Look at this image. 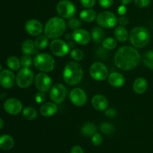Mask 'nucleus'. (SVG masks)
Instances as JSON below:
<instances>
[{"label":"nucleus","mask_w":153,"mask_h":153,"mask_svg":"<svg viewBox=\"0 0 153 153\" xmlns=\"http://www.w3.org/2000/svg\"><path fill=\"white\" fill-rule=\"evenodd\" d=\"M140 60L138 51L131 46H125L120 48L114 55V64L122 70H130L137 67Z\"/></svg>","instance_id":"f257e3e1"},{"label":"nucleus","mask_w":153,"mask_h":153,"mask_svg":"<svg viewBox=\"0 0 153 153\" xmlns=\"http://www.w3.org/2000/svg\"><path fill=\"white\" fill-rule=\"evenodd\" d=\"M83 70L79 63L70 61L64 67L63 71V79L69 85H76L82 81Z\"/></svg>","instance_id":"f03ea898"},{"label":"nucleus","mask_w":153,"mask_h":153,"mask_svg":"<svg viewBox=\"0 0 153 153\" xmlns=\"http://www.w3.org/2000/svg\"><path fill=\"white\" fill-rule=\"evenodd\" d=\"M66 30V22L61 17H52L46 23L44 34L50 39H56L61 37Z\"/></svg>","instance_id":"7ed1b4c3"},{"label":"nucleus","mask_w":153,"mask_h":153,"mask_svg":"<svg viewBox=\"0 0 153 153\" xmlns=\"http://www.w3.org/2000/svg\"><path fill=\"white\" fill-rule=\"evenodd\" d=\"M130 43L136 48H143L149 43L150 34L145 27H135L129 34Z\"/></svg>","instance_id":"20e7f679"},{"label":"nucleus","mask_w":153,"mask_h":153,"mask_svg":"<svg viewBox=\"0 0 153 153\" xmlns=\"http://www.w3.org/2000/svg\"><path fill=\"white\" fill-rule=\"evenodd\" d=\"M34 67L43 73L52 71L55 67V59L52 55L47 53L38 54L34 59Z\"/></svg>","instance_id":"39448f33"},{"label":"nucleus","mask_w":153,"mask_h":153,"mask_svg":"<svg viewBox=\"0 0 153 153\" xmlns=\"http://www.w3.org/2000/svg\"><path fill=\"white\" fill-rule=\"evenodd\" d=\"M58 13L61 17L64 19H70L76 14V6L69 0H61L58 3L56 7Z\"/></svg>","instance_id":"423d86ee"},{"label":"nucleus","mask_w":153,"mask_h":153,"mask_svg":"<svg viewBox=\"0 0 153 153\" xmlns=\"http://www.w3.org/2000/svg\"><path fill=\"white\" fill-rule=\"evenodd\" d=\"M34 81V73L29 68L22 67L19 70L16 76V83L21 88H26L32 84Z\"/></svg>","instance_id":"0eeeda50"},{"label":"nucleus","mask_w":153,"mask_h":153,"mask_svg":"<svg viewBox=\"0 0 153 153\" xmlns=\"http://www.w3.org/2000/svg\"><path fill=\"white\" fill-rule=\"evenodd\" d=\"M118 19L116 15L110 11H103L97 16V21L99 25L102 28H111L117 23Z\"/></svg>","instance_id":"6e6552de"},{"label":"nucleus","mask_w":153,"mask_h":153,"mask_svg":"<svg viewBox=\"0 0 153 153\" xmlns=\"http://www.w3.org/2000/svg\"><path fill=\"white\" fill-rule=\"evenodd\" d=\"M91 76L97 81H103L108 77V71L105 64L101 62H95L90 68Z\"/></svg>","instance_id":"1a4fd4ad"},{"label":"nucleus","mask_w":153,"mask_h":153,"mask_svg":"<svg viewBox=\"0 0 153 153\" xmlns=\"http://www.w3.org/2000/svg\"><path fill=\"white\" fill-rule=\"evenodd\" d=\"M50 50L52 53L58 57H64L70 51L68 44L65 41L59 39H55L50 43Z\"/></svg>","instance_id":"9d476101"},{"label":"nucleus","mask_w":153,"mask_h":153,"mask_svg":"<svg viewBox=\"0 0 153 153\" xmlns=\"http://www.w3.org/2000/svg\"><path fill=\"white\" fill-rule=\"evenodd\" d=\"M34 84L39 91L47 92L52 86V79L46 73H40L35 76Z\"/></svg>","instance_id":"9b49d317"},{"label":"nucleus","mask_w":153,"mask_h":153,"mask_svg":"<svg viewBox=\"0 0 153 153\" xmlns=\"http://www.w3.org/2000/svg\"><path fill=\"white\" fill-rule=\"evenodd\" d=\"M67 90L62 84H55L50 90V99L55 103H61L65 100Z\"/></svg>","instance_id":"f8f14e48"},{"label":"nucleus","mask_w":153,"mask_h":153,"mask_svg":"<svg viewBox=\"0 0 153 153\" xmlns=\"http://www.w3.org/2000/svg\"><path fill=\"white\" fill-rule=\"evenodd\" d=\"M4 109L10 115H17L22 111V104L18 99L10 98L4 103Z\"/></svg>","instance_id":"ddd939ff"},{"label":"nucleus","mask_w":153,"mask_h":153,"mask_svg":"<svg viewBox=\"0 0 153 153\" xmlns=\"http://www.w3.org/2000/svg\"><path fill=\"white\" fill-rule=\"evenodd\" d=\"M70 99L73 105L78 107L83 106L88 100L86 93L81 88H74L70 94Z\"/></svg>","instance_id":"4468645a"},{"label":"nucleus","mask_w":153,"mask_h":153,"mask_svg":"<svg viewBox=\"0 0 153 153\" xmlns=\"http://www.w3.org/2000/svg\"><path fill=\"white\" fill-rule=\"evenodd\" d=\"M16 82V77L10 70H3L0 72V85L5 89L11 88Z\"/></svg>","instance_id":"2eb2a0df"},{"label":"nucleus","mask_w":153,"mask_h":153,"mask_svg":"<svg viewBox=\"0 0 153 153\" xmlns=\"http://www.w3.org/2000/svg\"><path fill=\"white\" fill-rule=\"evenodd\" d=\"M91 35L88 31L82 28L74 30L72 34V38L76 43L80 45H86L91 40Z\"/></svg>","instance_id":"dca6fc26"},{"label":"nucleus","mask_w":153,"mask_h":153,"mask_svg":"<svg viewBox=\"0 0 153 153\" xmlns=\"http://www.w3.org/2000/svg\"><path fill=\"white\" fill-rule=\"evenodd\" d=\"M25 31L31 36H38L43 31V25L37 19H30L25 23Z\"/></svg>","instance_id":"f3484780"},{"label":"nucleus","mask_w":153,"mask_h":153,"mask_svg":"<svg viewBox=\"0 0 153 153\" xmlns=\"http://www.w3.org/2000/svg\"><path fill=\"white\" fill-rule=\"evenodd\" d=\"M91 102H92L93 107L97 111H105L108 105L107 98L101 94H97L94 96Z\"/></svg>","instance_id":"a211bd4d"},{"label":"nucleus","mask_w":153,"mask_h":153,"mask_svg":"<svg viewBox=\"0 0 153 153\" xmlns=\"http://www.w3.org/2000/svg\"><path fill=\"white\" fill-rule=\"evenodd\" d=\"M108 80L109 84L114 88H120L124 85V82H125L123 76L121 73H117V72L111 73L108 77Z\"/></svg>","instance_id":"6ab92c4d"},{"label":"nucleus","mask_w":153,"mask_h":153,"mask_svg":"<svg viewBox=\"0 0 153 153\" xmlns=\"http://www.w3.org/2000/svg\"><path fill=\"white\" fill-rule=\"evenodd\" d=\"M58 111V106L53 102H48L40 107V112L43 116L51 117L55 114Z\"/></svg>","instance_id":"aec40b11"},{"label":"nucleus","mask_w":153,"mask_h":153,"mask_svg":"<svg viewBox=\"0 0 153 153\" xmlns=\"http://www.w3.org/2000/svg\"><path fill=\"white\" fill-rule=\"evenodd\" d=\"M148 84L144 78L139 77L134 80L133 83V90L137 94H142L147 89Z\"/></svg>","instance_id":"412c9836"},{"label":"nucleus","mask_w":153,"mask_h":153,"mask_svg":"<svg viewBox=\"0 0 153 153\" xmlns=\"http://www.w3.org/2000/svg\"><path fill=\"white\" fill-rule=\"evenodd\" d=\"M14 146V140L8 134L0 136V149L3 150H10Z\"/></svg>","instance_id":"4be33fe9"},{"label":"nucleus","mask_w":153,"mask_h":153,"mask_svg":"<svg viewBox=\"0 0 153 153\" xmlns=\"http://www.w3.org/2000/svg\"><path fill=\"white\" fill-rule=\"evenodd\" d=\"M22 52L25 55H32V54L37 53V50L36 49L34 42L31 40H26L22 43Z\"/></svg>","instance_id":"5701e85b"},{"label":"nucleus","mask_w":153,"mask_h":153,"mask_svg":"<svg viewBox=\"0 0 153 153\" xmlns=\"http://www.w3.org/2000/svg\"><path fill=\"white\" fill-rule=\"evenodd\" d=\"M80 18L86 22H94L97 18V13L92 9H85L80 13Z\"/></svg>","instance_id":"b1692460"},{"label":"nucleus","mask_w":153,"mask_h":153,"mask_svg":"<svg viewBox=\"0 0 153 153\" xmlns=\"http://www.w3.org/2000/svg\"><path fill=\"white\" fill-rule=\"evenodd\" d=\"M114 36L120 42H126L129 37V34L123 26H118L114 30Z\"/></svg>","instance_id":"393cba45"},{"label":"nucleus","mask_w":153,"mask_h":153,"mask_svg":"<svg viewBox=\"0 0 153 153\" xmlns=\"http://www.w3.org/2000/svg\"><path fill=\"white\" fill-rule=\"evenodd\" d=\"M91 38L95 43H101L103 41L105 37V32L102 28L100 27H95L91 31Z\"/></svg>","instance_id":"a878e982"},{"label":"nucleus","mask_w":153,"mask_h":153,"mask_svg":"<svg viewBox=\"0 0 153 153\" xmlns=\"http://www.w3.org/2000/svg\"><path fill=\"white\" fill-rule=\"evenodd\" d=\"M97 126L94 124L93 123H87L84 124L83 126L82 127V134L85 137H91L93 136L97 131Z\"/></svg>","instance_id":"bb28decb"},{"label":"nucleus","mask_w":153,"mask_h":153,"mask_svg":"<svg viewBox=\"0 0 153 153\" xmlns=\"http://www.w3.org/2000/svg\"><path fill=\"white\" fill-rule=\"evenodd\" d=\"M22 116L28 120H33L36 119L37 116V110L33 107L25 108L22 111Z\"/></svg>","instance_id":"cd10ccee"},{"label":"nucleus","mask_w":153,"mask_h":153,"mask_svg":"<svg viewBox=\"0 0 153 153\" xmlns=\"http://www.w3.org/2000/svg\"><path fill=\"white\" fill-rule=\"evenodd\" d=\"M7 65L11 70H18L21 67V63L19 58L15 56L9 57L7 60Z\"/></svg>","instance_id":"c85d7f7f"},{"label":"nucleus","mask_w":153,"mask_h":153,"mask_svg":"<svg viewBox=\"0 0 153 153\" xmlns=\"http://www.w3.org/2000/svg\"><path fill=\"white\" fill-rule=\"evenodd\" d=\"M49 41H48V37L46 35H38V37L35 39L34 44L36 48L40 49H43L47 46Z\"/></svg>","instance_id":"c756f323"},{"label":"nucleus","mask_w":153,"mask_h":153,"mask_svg":"<svg viewBox=\"0 0 153 153\" xmlns=\"http://www.w3.org/2000/svg\"><path fill=\"white\" fill-rule=\"evenodd\" d=\"M117 45V40L113 37H107L104 39L102 41V46L104 49H108V50H111L114 49Z\"/></svg>","instance_id":"7c9ffc66"},{"label":"nucleus","mask_w":153,"mask_h":153,"mask_svg":"<svg viewBox=\"0 0 153 153\" xmlns=\"http://www.w3.org/2000/svg\"><path fill=\"white\" fill-rule=\"evenodd\" d=\"M143 64L149 69L153 70V50H150L145 54L143 57Z\"/></svg>","instance_id":"2f4dec72"},{"label":"nucleus","mask_w":153,"mask_h":153,"mask_svg":"<svg viewBox=\"0 0 153 153\" xmlns=\"http://www.w3.org/2000/svg\"><path fill=\"white\" fill-rule=\"evenodd\" d=\"M100 130H101V131L103 134L110 135V134H111L114 131V126L111 123L105 122L102 123V125L100 126Z\"/></svg>","instance_id":"473e14b6"},{"label":"nucleus","mask_w":153,"mask_h":153,"mask_svg":"<svg viewBox=\"0 0 153 153\" xmlns=\"http://www.w3.org/2000/svg\"><path fill=\"white\" fill-rule=\"evenodd\" d=\"M70 56L76 61H82L84 58V52L79 49H74L70 52Z\"/></svg>","instance_id":"72a5a7b5"},{"label":"nucleus","mask_w":153,"mask_h":153,"mask_svg":"<svg viewBox=\"0 0 153 153\" xmlns=\"http://www.w3.org/2000/svg\"><path fill=\"white\" fill-rule=\"evenodd\" d=\"M81 25H82V22L77 18H70V20L68 21V26L70 29L76 30L80 28Z\"/></svg>","instance_id":"f704fd0d"},{"label":"nucleus","mask_w":153,"mask_h":153,"mask_svg":"<svg viewBox=\"0 0 153 153\" xmlns=\"http://www.w3.org/2000/svg\"><path fill=\"white\" fill-rule=\"evenodd\" d=\"M21 66L23 68H29L30 66L32 64V58L29 55H25L20 59Z\"/></svg>","instance_id":"c9c22d12"},{"label":"nucleus","mask_w":153,"mask_h":153,"mask_svg":"<svg viewBox=\"0 0 153 153\" xmlns=\"http://www.w3.org/2000/svg\"><path fill=\"white\" fill-rule=\"evenodd\" d=\"M91 140H92V143L94 146H100L102 143V137L100 135V134H99V133H95V134L92 136Z\"/></svg>","instance_id":"e433bc0d"},{"label":"nucleus","mask_w":153,"mask_h":153,"mask_svg":"<svg viewBox=\"0 0 153 153\" xmlns=\"http://www.w3.org/2000/svg\"><path fill=\"white\" fill-rule=\"evenodd\" d=\"M46 94H44V92H42V91H39V92H37L34 95V100H35V101L37 103L44 102L45 100H46Z\"/></svg>","instance_id":"4c0bfd02"},{"label":"nucleus","mask_w":153,"mask_h":153,"mask_svg":"<svg viewBox=\"0 0 153 153\" xmlns=\"http://www.w3.org/2000/svg\"><path fill=\"white\" fill-rule=\"evenodd\" d=\"M81 4L86 8H91L94 7L96 3V0H80Z\"/></svg>","instance_id":"58836bf2"},{"label":"nucleus","mask_w":153,"mask_h":153,"mask_svg":"<svg viewBox=\"0 0 153 153\" xmlns=\"http://www.w3.org/2000/svg\"><path fill=\"white\" fill-rule=\"evenodd\" d=\"M151 0H134V4L138 7H146L150 3Z\"/></svg>","instance_id":"ea45409f"},{"label":"nucleus","mask_w":153,"mask_h":153,"mask_svg":"<svg viewBox=\"0 0 153 153\" xmlns=\"http://www.w3.org/2000/svg\"><path fill=\"white\" fill-rule=\"evenodd\" d=\"M114 0H99L100 6L103 8H108L113 4Z\"/></svg>","instance_id":"a19ab883"},{"label":"nucleus","mask_w":153,"mask_h":153,"mask_svg":"<svg viewBox=\"0 0 153 153\" xmlns=\"http://www.w3.org/2000/svg\"><path fill=\"white\" fill-rule=\"evenodd\" d=\"M105 114L106 116L108 117H115V115H116L117 111L114 108H108L105 111Z\"/></svg>","instance_id":"79ce46f5"},{"label":"nucleus","mask_w":153,"mask_h":153,"mask_svg":"<svg viewBox=\"0 0 153 153\" xmlns=\"http://www.w3.org/2000/svg\"><path fill=\"white\" fill-rule=\"evenodd\" d=\"M70 153H84V150L81 146H74L70 150Z\"/></svg>","instance_id":"37998d69"},{"label":"nucleus","mask_w":153,"mask_h":153,"mask_svg":"<svg viewBox=\"0 0 153 153\" xmlns=\"http://www.w3.org/2000/svg\"><path fill=\"white\" fill-rule=\"evenodd\" d=\"M117 22H119L120 25H121L123 26V25H126L128 24V19H127L126 16H120V17L118 19Z\"/></svg>","instance_id":"c03bdc74"},{"label":"nucleus","mask_w":153,"mask_h":153,"mask_svg":"<svg viewBox=\"0 0 153 153\" xmlns=\"http://www.w3.org/2000/svg\"><path fill=\"white\" fill-rule=\"evenodd\" d=\"M126 12V5H123L122 4L121 6H120L119 8H118V13L120 15H124Z\"/></svg>","instance_id":"a18cd8bd"},{"label":"nucleus","mask_w":153,"mask_h":153,"mask_svg":"<svg viewBox=\"0 0 153 153\" xmlns=\"http://www.w3.org/2000/svg\"><path fill=\"white\" fill-rule=\"evenodd\" d=\"M131 1H132V0H121V3H122V4H123V5H127V4H129Z\"/></svg>","instance_id":"49530a36"},{"label":"nucleus","mask_w":153,"mask_h":153,"mask_svg":"<svg viewBox=\"0 0 153 153\" xmlns=\"http://www.w3.org/2000/svg\"><path fill=\"white\" fill-rule=\"evenodd\" d=\"M67 44H68V46H69V48H73L74 47V46H75V44H74V43H73V41H70L69 42V43H67Z\"/></svg>","instance_id":"de8ad7c7"},{"label":"nucleus","mask_w":153,"mask_h":153,"mask_svg":"<svg viewBox=\"0 0 153 153\" xmlns=\"http://www.w3.org/2000/svg\"><path fill=\"white\" fill-rule=\"evenodd\" d=\"M3 126H4V121L1 119V117H0V129L3 128Z\"/></svg>","instance_id":"09e8293b"},{"label":"nucleus","mask_w":153,"mask_h":153,"mask_svg":"<svg viewBox=\"0 0 153 153\" xmlns=\"http://www.w3.org/2000/svg\"><path fill=\"white\" fill-rule=\"evenodd\" d=\"M65 37H66V39H67V40H70V39L72 38V34H67V35L65 36Z\"/></svg>","instance_id":"8fccbe9b"},{"label":"nucleus","mask_w":153,"mask_h":153,"mask_svg":"<svg viewBox=\"0 0 153 153\" xmlns=\"http://www.w3.org/2000/svg\"><path fill=\"white\" fill-rule=\"evenodd\" d=\"M1 65L0 64V72H1Z\"/></svg>","instance_id":"3c124183"}]
</instances>
